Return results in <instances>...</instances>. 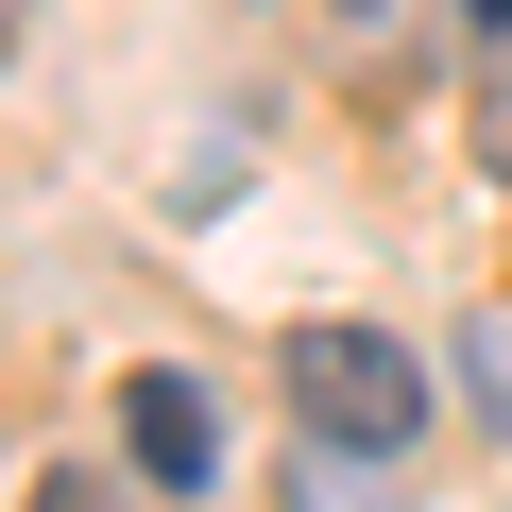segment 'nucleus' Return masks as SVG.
<instances>
[{"label": "nucleus", "instance_id": "1", "mask_svg": "<svg viewBox=\"0 0 512 512\" xmlns=\"http://www.w3.org/2000/svg\"><path fill=\"white\" fill-rule=\"evenodd\" d=\"M274 393H291V427L342 444V461H410V427H427V376H410L393 325H291V342H274Z\"/></svg>", "mask_w": 512, "mask_h": 512}, {"label": "nucleus", "instance_id": "2", "mask_svg": "<svg viewBox=\"0 0 512 512\" xmlns=\"http://www.w3.org/2000/svg\"><path fill=\"white\" fill-rule=\"evenodd\" d=\"M120 444H137V478H171V495H205L222 478V410H205V376H120Z\"/></svg>", "mask_w": 512, "mask_h": 512}, {"label": "nucleus", "instance_id": "3", "mask_svg": "<svg viewBox=\"0 0 512 512\" xmlns=\"http://www.w3.org/2000/svg\"><path fill=\"white\" fill-rule=\"evenodd\" d=\"M461 393L512 427V291H495V308H461Z\"/></svg>", "mask_w": 512, "mask_h": 512}, {"label": "nucleus", "instance_id": "4", "mask_svg": "<svg viewBox=\"0 0 512 512\" xmlns=\"http://www.w3.org/2000/svg\"><path fill=\"white\" fill-rule=\"evenodd\" d=\"M478 171L512 188V69H478Z\"/></svg>", "mask_w": 512, "mask_h": 512}, {"label": "nucleus", "instance_id": "5", "mask_svg": "<svg viewBox=\"0 0 512 512\" xmlns=\"http://www.w3.org/2000/svg\"><path fill=\"white\" fill-rule=\"evenodd\" d=\"M18 512H120V478H86V461H52V478H35Z\"/></svg>", "mask_w": 512, "mask_h": 512}, {"label": "nucleus", "instance_id": "6", "mask_svg": "<svg viewBox=\"0 0 512 512\" xmlns=\"http://www.w3.org/2000/svg\"><path fill=\"white\" fill-rule=\"evenodd\" d=\"M461 18H478V35H512V0H461Z\"/></svg>", "mask_w": 512, "mask_h": 512}, {"label": "nucleus", "instance_id": "7", "mask_svg": "<svg viewBox=\"0 0 512 512\" xmlns=\"http://www.w3.org/2000/svg\"><path fill=\"white\" fill-rule=\"evenodd\" d=\"M342 18H359V35H376V18H393V0H342Z\"/></svg>", "mask_w": 512, "mask_h": 512}, {"label": "nucleus", "instance_id": "8", "mask_svg": "<svg viewBox=\"0 0 512 512\" xmlns=\"http://www.w3.org/2000/svg\"><path fill=\"white\" fill-rule=\"evenodd\" d=\"M0 52H18V0H0Z\"/></svg>", "mask_w": 512, "mask_h": 512}]
</instances>
